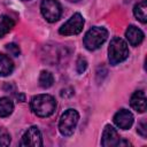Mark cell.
<instances>
[{
  "label": "cell",
  "mask_w": 147,
  "mask_h": 147,
  "mask_svg": "<svg viewBox=\"0 0 147 147\" xmlns=\"http://www.w3.org/2000/svg\"><path fill=\"white\" fill-rule=\"evenodd\" d=\"M86 68H87V62H86V60H85L84 57L79 56L78 60H77V62H76V70H77V72H78V74H83V72L86 70Z\"/></svg>",
  "instance_id": "obj_19"
},
{
  "label": "cell",
  "mask_w": 147,
  "mask_h": 147,
  "mask_svg": "<svg viewBox=\"0 0 147 147\" xmlns=\"http://www.w3.org/2000/svg\"><path fill=\"white\" fill-rule=\"evenodd\" d=\"M14 70V63L11 59L5 54L0 53V76L6 77L9 76Z\"/></svg>",
  "instance_id": "obj_12"
},
{
  "label": "cell",
  "mask_w": 147,
  "mask_h": 147,
  "mask_svg": "<svg viewBox=\"0 0 147 147\" xmlns=\"http://www.w3.org/2000/svg\"><path fill=\"white\" fill-rule=\"evenodd\" d=\"M22 1H29V0H22Z\"/></svg>",
  "instance_id": "obj_23"
},
{
  "label": "cell",
  "mask_w": 147,
  "mask_h": 147,
  "mask_svg": "<svg viewBox=\"0 0 147 147\" xmlns=\"http://www.w3.org/2000/svg\"><path fill=\"white\" fill-rule=\"evenodd\" d=\"M79 114L76 109H67L60 117L59 121V131L63 137H70L78 124Z\"/></svg>",
  "instance_id": "obj_4"
},
{
  "label": "cell",
  "mask_w": 147,
  "mask_h": 147,
  "mask_svg": "<svg viewBox=\"0 0 147 147\" xmlns=\"http://www.w3.org/2000/svg\"><path fill=\"white\" fill-rule=\"evenodd\" d=\"M6 49L8 51V53L13 56H18L21 54V49L18 47V45L14 44V42H10V44H7L6 45Z\"/></svg>",
  "instance_id": "obj_18"
},
{
  "label": "cell",
  "mask_w": 147,
  "mask_h": 147,
  "mask_svg": "<svg viewBox=\"0 0 147 147\" xmlns=\"http://www.w3.org/2000/svg\"><path fill=\"white\" fill-rule=\"evenodd\" d=\"M84 17L79 13H75L60 29L59 33L62 36H75L82 32L84 28Z\"/></svg>",
  "instance_id": "obj_6"
},
{
  "label": "cell",
  "mask_w": 147,
  "mask_h": 147,
  "mask_svg": "<svg viewBox=\"0 0 147 147\" xmlns=\"http://www.w3.org/2000/svg\"><path fill=\"white\" fill-rule=\"evenodd\" d=\"M131 107L138 113H145L146 110V95L144 91H136L130 99Z\"/></svg>",
  "instance_id": "obj_11"
},
{
  "label": "cell",
  "mask_w": 147,
  "mask_h": 147,
  "mask_svg": "<svg viewBox=\"0 0 147 147\" xmlns=\"http://www.w3.org/2000/svg\"><path fill=\"white\" fill-rule=\"evenodd\" d=\"M10 144V134L5 127H0V146H8Z\"/></svg>",
  "instance_id": "obj_17"
},
{
  "label": "cell",
  "mask_w": 147,
  "mask_h": 147,
  "mask_svg": "<svg viewBox=\"0 0 147 147\" xmlns=\"http://www.w3.org/2000/svg\"><path fill=\"white\" fill-rule=\"evenodd\" d=\"M40 11L47 22L54 23L59 21L62 15V7L57 0H42L40 3Z\"/></svg>",
  "instance_id": "obj_5"
},
{
  "label": "cell",
  "mask_w": 147,
  "mask_h": 147,
  "mask_svg": "<svg viewBox=\"0 0 147 147\" xmlns=\"http://www.w3.org/2000/svg\"><path fill=\"white\" fill-rule=\"evenodd\" d=\"M21 146H31V147H41L42 146V136L40 130L37 126H30L22 136L20 142Z\"/></svg>",
  "instance_id": "obj_7"
},
{
  "label": "cell",
  "mask_w": 147,
  "mask_h": 147,
  "mask_svg": "<svg viewBox=\"0 0 147 147\" xmlns=\"http://www.w3.org/2000/svg\"><path fill=\"white\" fill-rule=\"evenodd\" d=\"M30 106L38 117H49L56 109V101L49 94H38L31 99Z\"/></svg>",
  "instance_id": "obj_1"
},
{
  "label": "cell",
  "mask_w": 147,
  "mask_h": 147,
  "mask_svg": "<svg viewBox=\"0 0 147 147\" xmlns=\"http://www.w3.org/2000/svg\"><path fill=\"white\" fill-rule=\"evenodd\" d=\"M108 38L107 29L102 26H93L91 28L84 36V46L88 51H95L103 45V42Z\"/></svg>",
  "instance_id": "obj_3"
},
{
  "label": "cell",
  "mask_w": 147,
  "mask_h": 147,
  "mask_svg": "<svg viewBox=\"0 0 147 147\" xmlns=\"http://www.w3.org/2000/svg\"><path fill=\"white\" fill-rule=\"evenodd\" d=\"M129 47L127 44L118 37L111 39L108 47V60L111 65H116L129 57Z\"/></svg>",
  "instance_id": "obj_2"
},
{
  "label": "cell",
  "mask_w": 147,
  "mask_h": 147,
  "mask_svg": "<svg viewBox=\"0 0 147 147\" xmlns=\"http://www.w3.org/2000/svg\"><path fill=\"white\" fill-rule=\"evenodd\" d=\"M125 37H126V40L129 41V44L131 46H138L142 42L145 34L136 25H130L125 31Z\"/></svg>",
  "instance_id": "obj_10"
},
{
  "label": "cell",
  "mask_w": 147,
  "mask_h": 147,
  "mask_svg": "<svg viewBox=\"0 0 147 147\" xmlns=\"http://www.w3.org/2000/svg\"><path fill=\"white\" fill-rule=\"evenodd\" d=\"M67 1H69V2H78L80 0H67Z\"/></svg>",
  "instance_id": "obj_22"
},
{
  "label": "cell",
  "mask_w": 147,
  "mask_h": 147,
  "mask_svg": "<svg viewBox=\"0 0 147 147\" xmlns=\"http://www.w3.org/2000/svg\"><path fill=\"white\" fill-rule=\"evenodd\" d=\"M54 83V77L52 75V72L47 71V70H42L39 75V85L42 88H48L53 85Z\"/></svg>",
  "instance_id": "obj_16"
},
{
  "label": "cell",
  "mask_w": 147,
  "mask_h": 147,
  "mask_svg": "<svg viewBox=\"0 0 147 147\" xmlns=\"http://www.w3.org/2000/svg\"><path fill=\"white\" fill-rule=\"evenodd\" d=\"M133 14L137 20L145 24L147 22V1L141 0L140 2H138L133 8Z\"/></svg>",
  "instance_id": "obj_13"
},
{
  "label": "cell",
  "mask_w": 147,
  "mask_h": 147,
  "mask_svg": "<svg viewBox=\"0 0 147 147\" xmlns=\"http://www.w3.org/2000/svg\"><path fill=\"white\" fill-rule=\"evenodd\" d=\"M115 125L122 130H127L132 126L133 124V121H134V117L132 115V113L127 109H119L115 115H114V118H113Z\"/></svg>",
  "instance_id": "obj_8"
},
{
  "label": "cell",
  "mask_w": 147,
  "mask_h": 147,
  "mask_svg": "<svg viewBox=\"0 0 147 147\" xmlns=\"http://www.w3.org/2000/svg\"><path fill=\"white\" fill-rule=\"evenodd\" d=\"M119 136L117 133V131L111 126V125H106L105 130L102 132V138H101V145L103 147H113V146H117L118 141H119Z\"/></svg>",
  "instance_id": "obj_9"
},
{
  "label": "cell",
  "mask_w": 147,
  "mask_h": 147,
  "mask_svg": "<svg viewBox=\"0 0 147 147\" xmlns=\"http://www.w3.org/2000/svg\"><path fill=\"white\" fill-rule=\"evenodd\" d=\"M14 26H15V22L11 17H9L7 15L1 16V18H0V38L6 36Z\"/></svg>",
  "instance_id": "obj_15"
},
{
  "label": "cell",
  "mask_w": 147,
  "mask_h": 147,
  "mask_svg": "<svg viewBox=\"0 0 147 147\" xmlns=\"http://www.w3.org/2000/svg\"><path fill=\"white\" fill-rule=\"evenodd\" d=\"M13 110H14L13 101L7 96L0 98V117H8L13 113Z\"/></svg>",
  "instance_id": "obj_14"
},
{
  "label": "cell",
  "mask_w": 147,
  "mask_h": 147,
  "mask_svg": "<svg viewBox=\"0 0 147 147\" xmlns=\"http://www.w3.org/2000/svg\"><path fill=\"white\" fill-rule=\"evenodd\" d=\"M137 131H138V133H139L142 138H146V136H147V123H146V121H141V122L138 124Z\"/></svg>",
  "instance_id": "obj_20"
},
{
  "label": "cell",
  "mask_w": 147,
  "mask_h": 147,
  "mask_svg": "<svg viewBox=\"0 0 147 147\" xmlns=\"http://www.w3.org/2000/svg\"><path fill=\"white\" fill-rule=\"evenodd\" d=\"M117 146H131V144H130L129 141L124 140V139H119V141H118Z\"/></svg>",
  "instance_id": "obj_21"
}]
</instances>
